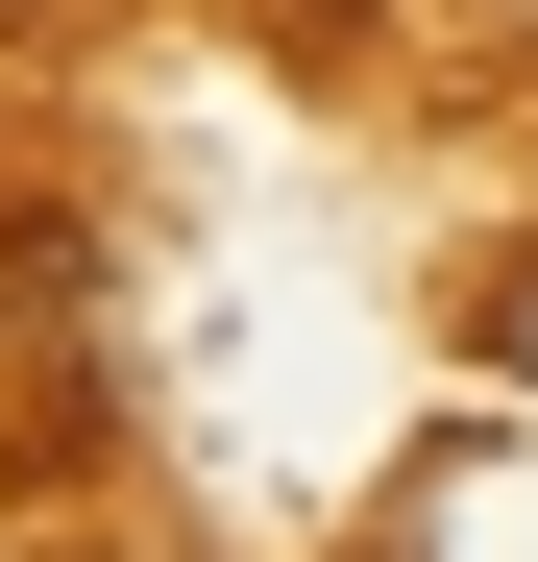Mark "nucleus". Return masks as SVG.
I'll list each match as a JSON object with an SVG mask.
<instances>
[{
	"label": "nucleus",
	"mask_w": 538,
	"mask_h": 562,
	"mask_svg": "<svg viewBox=\"0 0 538 562\" xmlns=\"http://www.w3.org/2000/svg\"><path fill=\"white\" fill-rule=\"evenodd\" d=\"M416 538H440V562H538V440H514V464H440Z\"/></svg>",
	"instance_id": "nucleus-1"
},
{
	"label": "nucleus",
	"mask_w": 538,
	"mask_h": 562,
	"mask_svg": "<svg viewBox=\"0 0 538 562\" xmlns=\"http://www.w3.org/2000/svg\"><path fill=\"white\" fill-rule=\"evenodd\" d=\"M490 342H514V392H538V269H514V294H490Z\"/></svg>",
	"instance_id": "nucleus-2"
}]
</instances>
